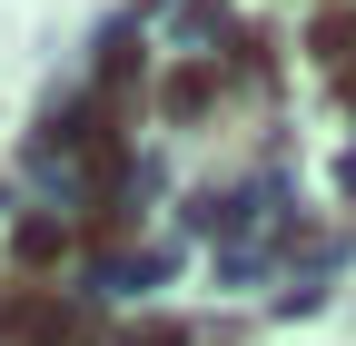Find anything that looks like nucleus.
Segmentation results:
<instances>
[{
  "label": "nucleus",
  "mask_w": 356,
  "mask_h": 346,
  "mask_svg": "<svg viewBox=\"0 0 356 346\" xmlns=\"http://www.w3.org/2000/svg\"><path fill=\"white\" fill-rule=\"evenodd\" d=\"M0 346H70L60 297H0Z\"/></svg>",
  "instance_id": "nucleus-1"
},
{
  "label": "nucleus",
  "mask_w": 356,
  "mask_h": 346,
  "mask_svg": "<svg viewBox=\"0 0 356 346\" xmlns=\"http://www.w3.org/2000/svg\"><path fill=\"white\" fill-rule=\"evenodd\" d=\"M159 99H168V119H208V109H218V69H208V60L168 69V90H159Z\"/></svg>",
  "instance_id": "nucleus-2"
},
{
  "label": "nucleus",
  "mask_w": 356,
  "mask_h": 346,
  "mask_svg": "<svg viewBox=\"0 0 356 346\" xmlns=\"http://www.w3.org/2000/svg\"><path fill=\"white\" fill-rule=\"evenodd\" d=\"M307 40H317V60H327V69H346V60H356V0L317 10V30H307Z\"/></svg>",
  "instance_id": "nucleus-3"
},
{
  "label": "nucleus",
  "mask_w": 356,
  "mask_h": 346,
  "mask_svg": "<svg viewBox=\"0 0 356 346\" xmlns=\"http://www.w3.org/2000/svg\"><path fill=\"white\" fill-rule=\"evenodd\" d=\"M10 247H20V267H50V257H60V228H50V218H20Z\"/></svg>",
  "instance_id": "nucleus-4"
},
{
  "label": "nucleus",
  "mask_w": 356,
  "mask_h": 346,
  "mask_svg": "<svg viewBox=\"0 0 356 346\" xmlns=\"http://www.w3.org/2000/svg\"><path fill=\"white\" fill-rule=\"evenodd\" d=\"M119 346H188V327H178V317H139Z\"/></svg>",
  "instance_id": "nucleus-5"
},
{
  "label": "nucleus",
  "mask_w": 356,
  "mask_h": 346,
  "mask_svg": "<svg viewBox=\"0 0 356 346\" xmlns=\"http://www.w3.org/2000/svg\"><path fill=\"white\" fill-rule=\"evenodd\" d=\"M337 99H346V109H356V60H346V69H337Z\"/></svg>",
  "instance_id": "nucleus-6"
}]
</instances>
